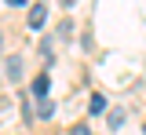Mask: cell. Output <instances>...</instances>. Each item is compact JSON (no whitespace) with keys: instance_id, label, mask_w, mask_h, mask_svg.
Returning a JSON list of instances; mask_svg holds the SVG:
<instances>
[{"instance_id":"1","label":"cell","mask_w":146,"mask_h":135,"mask_svg":"<svg viewBox=\"0 0 146 135\" xmlns=\"http://www.w3.org/2000/svg\"><path fill=\"white\" fill-rule=\"evenodd\" d=\"M44 22H48V4H44V0H33V4H29V22H26V26H29V29H44Z\"/></svg>"},{"instance_id":"2","label":"cell","mask_w":146,"mask_h":135,"mask_svg":"<svg viewBox=\"0 0 146 135\" xmlns=\"http://www.w3.org/2000/svg\"><path fill=\"white\" fill-rule=\"evenodd\" d=\"M4 73H7L11 80H18V77H22V58H18V55H7V62H4Z\"/></svg>"},{"instance_id":"3","label":"cell","mask_w":146,"mask_h":135,"mask_svg":"<svg viewBox=\"0 0 146 135\" xmlns=\"http://www.w3.org/2000/svg\"><path fill=\"white\" fill-rule=\"evenodd\" d=\"M48 88H51V77L40 73V77L33 80V95H36V99H48Z\"/></svg>"},{"instance_id":"4","label":"cell","mask_w":146,"mask_h":135,"mask_svg":"<svg viewBox=\"0 0 146 135\" xmlns=\"http://www.w3.org/2000/svg\"><path fill=\"white\" fill-rule=\"evenodd\" d=\"M110 110V102H106V95H91V106H88V113L91 117H102Z\"/></svg>"},{"instance_id":"5","label":"cell","mask_w":146,"mask_h":135,"mask_svg":"<svg viewBox=\"0 0 146 135\" xmlns=\"http://www.w3.org/2000/svg\"><path fill=\"white\" fill-rule=\"evenodd\" d=\"M36 117H40V120H51V117H55V102H51V99H40V106H36Z\"/></svg>"},{"instance_id":"6","label":"cell","mask_w":146,"mask_h":135,"mask_svg":"<svg viewBox=\"0 0 146 135\" xmlns=\"http://www.w3.org/2000/svg\"><path fill=\"white\" fill-rule=\"evenodd\" d=\"M40 55H44V62H51V37H44L40 40V48H36Z\"/></svg>"},{"instance_id":"7","label":"cell","mask_w":146,"mask_h":135,"mask_svg":"<svg viewBox=\"0 0 146 135\" xmlns=\"http://www.w3.org/2000/svg\"><path fill=\"white\" fill-rule=\"evenodd\" d=\"M58 37H62V40L73 37V22H58Z\"/></svg>"},{"instance_id":"8","label":"cell","mask_w":146,"mask_h":135,"mask_svg":"<svg viewBox=\"0 0 146 135\" xmlns=\"http://www.w3.org/2000/svg\"><path fill=\"white\" fill-rule=\"evenodd\" d=\"M121 124H124V113H121V110H113V113H110V128H121Z\"/></svg>"},{"instance_id":"9","label":"cell","mask_w":146,"mask_h":135,"mask_svg":"<svg viewBox=\"0 0 146 135\" xmlns=\"http://www.w3.org/2000/svg\"><path fill=\"white\" fill-rule=\"evenodd\" d=\"M73 135H91V132H88V124H73Z\"/></svg>"},{"instance_id":"10","label":"cell","mask_w":146,"mask_h":135,"mask_svg":"<svg viewBox=\"0 0 146 135\" xmlns=\"http://www.w3.org/2000/svg\"><path fill=\"white\" fill-rule=\"evenodd\" d=\"M4 4H11V7H22V4H26V0H4Z\"/></svg>"},{"instance_id":"11","label":"cell","mask_w":146,"mask_h":135,"mask_svg":"<svg viewBox=\"0 0 146 135\" xmlns=\"http://www.w3.org/2000/svg\"><path fill=\"white\" fill-rule=\"evenodd\" d=\"M62 4H66V7H73V4H77V0H62Z\"/></svg>"},{"instance_id":"12","label":"cell","mask_w":146,"mask_h":135,"mask_svg":"<svg viewBox=\"0 0 146 135\" xmlns=\"http://www.w3.org/2000/svg\"><path fill=\"white\" fill-rule=\"evenodd\" d=\"M143 132H146V128H143Z\"/></svg>"}]
</instances>
